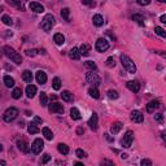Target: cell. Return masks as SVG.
<instances>
[{"label":"cell","instance_id":"cell-30","mask_svg":"<svg viewBox=\"0 0 166 166\" xmlns=\"http://www.w3.org/2000/svg\"><path fill=\"white\" fill-rule=\"evenodd\" d=\"M88 93H90L91 97H93V99H99V97H100V92H99V90H97L96 87H92V88H90V90H88Z\"/></svg>","mask_w":166,"mask_h":166},{"label":"cell","instance_id":"cell-46","mask_svg":"<svg viewBox=\"0 0 166 166\" xmlns=\"http://www.w3.org/2000/svg\"><path fill=\"white\" fill-rule=\"evenodd\" d=\"M136 3H138L139 5H143V6H145V5H148L149 3H151V0H136Z\"/></svg>","mask_w":166,"mask_h":166},{"label":"cell","instance_id":"cell-24","mask_svg":"<svg viewBox=\"0 0 166 166\" xmlns=\"http://www.w3.org/2000/svg\"><path fill=\"white\" fill-rule=\"evenodd\" d=\"M27 131L30 132V134H38L40 130L38 129V126H37V123L35 122H30L29 123V126H27Z\"/></svg>","mask_w":166,"mask_h":166},{"label":"cell","instance_id":"cell-33","mask_svg":"<svg viewBox=\"0 0 166 166\" xmlns=\"http://www.w3.org/2000/svg\"><path fill=\"white\" fill-rule=\"evenodd\" d=\"M61 17L64 19H66V21H69L70 18V9L69 8H63V11H61Z\"/></svg>","mask_w":166,"mask_h":166},{"label":"cell","instance_id":"cell-17","mask_svg":"<svg viewBox=\"0 0 166 166\" xmlns=\"http://www.w3.org/2000/svg\"><path fill=\"white\" fill-rule=\"evenodd\" d=\"M35 93H37V87H35L34 84H29V86L26 87V95H27V97L32 99V97L35 96Z\"/></svg>","mask_w":166,"mask_h":166},{"label":"cell","instance_id":"cell-36","mask_svg":"<svg viewBox=\"0 0 166 166\" xmlns=\"http://www.w3.org/2000/svg\"><path fill=\"white\" fill-rule=\"evenodd\" d=\"M1 21H3V24L4 25H6V26H11L12 24H13V21H12V18L9 17V16H6V14H4L1 17Z\"/></svg>","mask_w":166,"mask_h":166},{"label":"cell","instance_id":"cell-26","mask_svg":"<svg viewBox=\"0 0 166 166\" xmlns=\"http://www.w3.org/2000/svg\"><path fill=\"white\" fill-rule=\"evenodd\" d=\"M57 149H58V152H60L61 155H68L69 153V147H68L66 144H64V143H60V144L57 145Z\"/></svg>","mask_w":166,"mask_h":166},{"label":"cell","instance_id":"cell-43","mask_svg":"<svg viewBox=\"0 0 166 166\" xmlns=\"http://www.w3.org/2000/svg\"><path fill=\"white\" fill-rule=\"evenodd\" d=\"M82 4L88 5V6H95V1L93 0H82Z\"/></svg>","mask_w":166,"mask_h":166},{"label":"cell","instance_id":"cell-34","mask_svg":"<svg viewBox=\"0 0 166 166\" xmlns=\"http://www.w3.org/2000/svg\"><path fill=\"white\" fill-rule=\"evenodd\" d=\"M132 19L138 22L140 26H144V18H143L142 14H134V16H132Z\"/></svg>","mask_w":166,"mask_h":166},{"label":"cell","instance_id":"cell-31","mask_svg":"<svg viewBox=\"0 0 166 166\" xmlns=\"http://www.w3.org/2000/svg\"><path fill=\"white\" fill-rule=\"evenodd\" d=\"M70 117L73 119H80V113L77 108H71L70 109Z\"/></svg>","mask_w":166,"mask_h":166},{"label":"cell","instance_id":"cell-52","mask_svg":"<svg viewBox=\"0 0 166 166\" xmlns=\"http://www.w3.org/2000/svg\"><path fill=\"white\" fill-rule=\"evenodd\" d=\"M35 122H37V123H42V118H39V117H35Z\"/></svg>","mask_w":166,"mask_h":166},{"label":"cell","instance_id":"cell-32","mask_svg":"<svg viewBox=\"0 0 166 166\" xmlns=\"http://www.w3.org/2000/svg\"><path fill=\"white\" fill-rule=\"evenodd\" d=\"M52 87H53V90L58 91L61 88V80L60 78H53V80H52Z\"/></svg>","mask_w":166,"mask_h":166},{"label":"cell","instance_id":"cell-13","mask_svg":"<svg viewBox=\"0 0 166 166\" xmlns=\"http://www.w3.org/2000/svg\"><path fill=\"white\" fill-rule=\"evenodd\" d=\"M126 86H127V88L131 91V92H138V91L140 90V84L136 82V80H129V82L126 83Z\"/></svg>","mask_w":166,"mask_h":166},{"label":"cell","instance_id":"cell-29","mask_svg":"<svg viewBox=\"0 0 166 166\" xmlns=\"http://www.w3.org/2000/svg\"><path fill=\"white\" fill-rule=\"evenodd\" d=\"M4 84L6 87H9V88H11V87L14 86V79H13L11 75H5L4 77Z\"/></svg>","mask_w":166,"mask_h":166},{"label":"cell","instance_id":"cell-42","mask_svg":"<svg viewBox=\"0 0 166 166\" xmlns=\"http://www.w3.org/2000/svg\"><path fill=\"white\" fill-rule=\"evenodd\" d=\"M106 65H108L109 68H113L116 65V63H114V58L113 57H108V60H106Z\"/></svg>","mask_w":166,"mask_h":166},{"label":"cell","instance_id":"cell-2","mask_svg":"<svg viewBox=\"0 0 166 166\" xmlns=\"http://www.w3.org/2000/svg\"><path fill=\"white\" fill-rule=\"evenodd\" d=\"M121 63H122V65H123V68H125L126 70L129 71V73H131V74H135L136 73V65H135V63L134 61L130 58L127 55H121Z\"/></svg>","mask_w":166,"mask_h":166},{"label":"cell","instance_id":"cell-28","mask_svg":"<svg viewBox=\"0 0 166 166\" xmlns=\"http://www.w3.org/2000/svg\"><path fill=\"white\" fill-rule=\"evenodd\" d=\"M42 132H43L44 138L47 139V140H52L53 139V134H52V131L48 127H43V130H42Z\"/></svg>","mask_w":166,"mask_h":166},{"label":"cell","instance_id":"cell-16","mask_svg":"<svg viewBox=\"0 0 166 166\" xmlns=\"http://www.w3.org/2000/svg\"><path fill=\"white\" fill-rule=\"evenodd\" d=\"M160 106V103L157 101V100H153V101H151V103H148L147 104V112L148 113H153L156 109Z\"/></svg>","mask_w":166,"mask_h":166},{"label":"cell","instance_id":"cell-21","mask_svg":"<svg viewBox=\"0 0 166 166\" xmlns=\"http://www.w3.org/2000/svg\"><path fill=\"white\" fill-rule=\"evenodd\" d=\"M53 40L56 42V44L58 45H63L65 43V37L61 32H57V34H55V37H53Z\"/></svg>","mask_w":166,"mask_h":166},{"label":"cell","instance_id":"cell-35","mask_svg":"<svg viewBox=\"0 0 166 166\" xmlns=\"http://www.w3.org/2000/svg\"><path fill=\"white\" fill-rule=\"evenodd\" d=\"M40 104H42V106H47L48 105V97H47V93L45 92L40 93Z\"/></svg>","mask_w":166,"mask_h":166},{"label":"cell","instance_id":"cell-53","mask_svg":"<svg viewBox=\"0 0 166 166\" xmlns=\"http://www.w3.org/2000/svg\"><path fill=\"white\" fill-rule=\"evenodd\" d=\"M121 157H122V160H126V158H127V157H129V155H126V153H123V155L121 156Z\"/></svg>","mask_w":166,"mask_h":166},{"label":"cell","instance_id":"cell-14","mask_svg":"<svg viewBox=\"0 0 166 166\" xmlns=\"http://www.w3.org/2000/svg\"><path fill=\"white\" fill-rule=\"evenodd\" d=\"M29 6H30V9L34 11L35 13H43L44 12V6L42 4H39V3H37V1H31Z\"/></svg>","mask_w":166,"mask_h":166},{"label":"cell","instance_id":"cell-9","mask_svg":"<svg viewBox=\"0 0 166 166\" xmlns=\"http://www.w3.org/2000/svg\"><path fill=\"white\" fill-rule=\"evenodd\" d=\"M48 110L51 113H64V106H63V104L53 101V103L48 104Z\"/></svg>","mask_w":166,"mask_h":166},{"label":"cell","instance_id":"cell-15","mask_svg":"<svg viewBox=\"0 0 166 166\" xmlns=\"http://www.w3.org/2000/svg\"><path fill=\"white\" fill-rule=\"evenodd\" d=\"M35 78H37L38 83H40V84H44L45 82H47V74H45L44 71H42V70L37 71V75H35Z\"/></svg>","mask_w":166,"mask_h":166},{"label":"cell","instance_id":"cell-41","mask_svg":"<svg viewBox=\"0 0 166 166\" xmlns=\"http://www.w3.org/2000/svg\"><path fill=\"white\" fill-rule=\"evenodd\" d=\"M155 119L157 121L160 125H162L164 123V114H161V113H158V114H156L155 116Z\"/></svg>","mask_w":166,"mask_h":166},{"label":"cell","instance_id":"cell-12","mask_svg":"<svg viewBox=\"0 0 166 166\" xmlns=\"http://www.w3.org/2000/svg\"><path fill=\"white\" fill-rule=\"evenodd\" d=\"M88 126L92 131H96L97 130V114L96 113H92L91 118L88 119Z\"/></svg>","mask_w":166,"mask_h":166},{"label":"cell","instance_id":"cell-37","mask_svg":"<svg viewBox=\"0 0 166 166\" xmlns=\"http://www.w3.org/2000/svg\"><path fill=\"white\" fill-rule=\"evenodd\" d=\"M21 95H22V90L21 88H14V90H13V92H12L13 99H19Z\"/></svg>","mask_w":166,"mask_h":166},{"label":"cell","instance_id":"cell-11","mask_svg":"<svg viewBox=\"0 0 166 166\" xmlns=\"http://www.w3.org/2000/svg\"><path fill=\"white\" fill-rule=\"evenodd\" d=\"M131 119L135 123H142L143 121H144V116H143V113L139 112V110H132L131 112Z\"/></svg>","mask_w":166,"mask_h":166},{"label":"cell","instance_id":"cell-50","mask_svg":"<svg viewBox=\"0 0 166 166\" xmlns=\"http://www.w3.org/2000/svg\"><path fill=\"white\" fill-rule=\"evenodd\" d=\"M160 21L162 22V24H166V16H165V14H162V16H161Z\"/></svg>","mask_w":166,"mask_h":166},{"label":"cell","instance_id":"cell-54","mask_svg":"<svg viewBox=\"0 0 166 166\" xmlns=\"http://www.w3.org/2000/svg\"><path fill=\"white\" fill-rule=\"evenodd\" d=\"M0 165H1V166H5V165H6V162H5V161H3V160H0Z\"/></svg>","mask_w":166,"mask_h":166},{"label":"cell","instance_id":"cell-22","mask_svg":"<svg viewBox=\"0 0 166 166\" xmlns=\"http://www.w3.org/2000/svg\"><path fill=\"white\" fill-rule=\"evenodd\" d=\"M122 123L121 122H114L112 125V127H110V132H112V134H117V132H119L122 130Z\"/></svg>","mask_w":166,"mask_h":166},{"label":"cell","instance_id":"cell-47","mask_svg":"<svg viewBox=\"0 0 166 166\" xmlns=\"http://www.w3.org/2000/svg\"><path fill=\"white\" fill-rule=\"evenodd\" d=\"M140 165L142 166H151L152 165V161L151 160H147V158H144V160H142Z\"/></svg>","mask_w":166,"mask_h":166},{"label":"cell","instance_id":"cell-19","mask_svg":"<svg viewBox=\"0 0 166 166\" xmlns=\"http://www.w3.org/2000/svg\"><path fill=\"white\" fill-rule=\"evenodd\" d=\"M69 57L71 58V60H79L80 58L79 50H78V48H71L70 52H69Z\"/></svg>","mask_w":166,"mask_h":166},{"label":"cell","instance_id":"cell-20","mask_svg":"<svg viewBox=\"0 0 166 166\" xmlns=\"http://www.w3.org/2000/svg\"><path fill=\"white\" fill-rule=\"evenodd\" d=\"M92 21H93V25L95 26H103L104 25V18L101 14H95L92 17Z\"/></svg>","mask_w":166,"mask_h":166},{"label":"cell","instance_id":"cell-55","mask_svg":"<svg viewBox=\"0 0 166 166\" xmlns=\"http://www.w3.org/2000/svg\"><path fill=\"white\" fill-rule=\"evenodd\" d=\"M103 164H109V165H112L113 162H110V161H103Z\"/></svg>","mask_w":166,"mask_h":166},{"label":"cell","instance_id":"cell-4","mask_svg":"<svg viewBox=\"0 0 166 166\" xmlns=\"http://www.w3.org/2000/svg\"><path fill=\"white\" fill-rule=\"evenodd\" d=\"M18 109L17 108H8L4 112V114H3V118H4V121L5 122H12L13 119H16L17 118V116H18Z\"/></svg>","mask_w":166,"mask_h":166},{"label":"cell","instance_id":"cell-27","mask_svg":"<svg viewBox=\"0 0 166 166\" xmlns=\"http://www.w3.org/2000/svg\"><path fill=\"white\" fill-rule=\"evenodd\" d=\"M6 3L8 4H11L13 6H17L18 9H21V11H24V5H22V3H21V0H6Z\"/></svg>","mask_w":166,"mask_h":166},{"label":"cell","instance_id":"cell-39","mask_svg":"<svg viewBox=\"0 0 166 166\" xmlns=\"http://www.w3.org/2000/svg\"><path fill=\"white\" fill-rule=\"evenodd\" d=\"M155 31H156V34L157 35H160V37H162V38H166V32H165V30L162 27H160V26H157V27L155 29Z\"/></svg>","mask_w":166,"mask_h":166},{"label":"cell","instance_id":"cell-57","mask_svg":"<svg viewBox=\"0 0 166 166\" xmlns=\"http://www.w3.org/2000/svg\"><path fill=\"white\" fill-rule=\"evenodd\" d=\"M160 3H166V0H158Z\"/></svg>","mask_w":166,"mask_h":166},{"label":"cell","instance_id":"cell-23","mask_svg":"<svg viewBox=\"0 0 166 166\" xmlns=\"http://www.w3.org/2000/svg\"><path fill=\"white\" fill-rule=\"evenodd\" d=\"M61 97H63V100H64V101H66V103L73 101V93L69 92V91H63Z\"/></svg>","mask_w":166,"mask_h":166},{"label":"cell","instance_id":"cell-44","mask_svg":"<svg viewBox=\"0 0 166 166\" xmlns=\"http://www.w3.org/2000/svg\"><path fill=\"white\" fill-rule=\"evenodd\" d=\"M86 66L90 68L91 70H95V69H96V64L92 63V61H87V63H86Z\"/></svg>","mask_w":166,"mask_h":166},{"label":"cell","instance_id":"cell-49","mask_svg":"<svg viewBox=\"0 0 166 166\" xmlns=\"http://www.w3.org/2000/svg\"><path fill=\"white\" fill-rule=\"evenodd\" d=\"M83 132H84V130H83L82 127H78V130H77V134H78V135H82Z\"/></svg>","mask_w":166,"mask_h":166},{"label":"cell","instance_id":"cell-8","mask_svg":"<svg viewBox=\"0 0 166 166\" xmlns=\"http://www.w3.org/2000/svg\"><path fill=\"white\" fill-rule=\"evenodd\" d=\"M132 140H134V134H132V131H127L123 135V138L121 140V145L125 148H130L132 144Z\"/></svg>","mask_w":166,"mask_h":166},{"label":"cell","instance_id":"cell-45","mask_svg":"<svg viewBox=\"0 0 166 166\" xmlns=\"http://www.w3.org/2000/svg\"><path fill=\"white\" fill-rule=\"evenodd\" d=\"M50 160H51V156L48 155V153H45V155L43 156V158H42V164H43V165H44V164H47V162L50 161Z\"/></svg>","mask_w":166,"mask_h":166},{"label":"cell","instance_id":"cell-6","mask_svg":"<svg viewBox=\"0 0 166 166\" xmlns=\"http://www.w3.org/2000/svg\"><path fill=\"white\" fill-rule=\"evenodd\" d=\"M43 148H44V143H43V140H42L40 138L35 139V140L32 142V144H31V152L34 155H39L42 151H43Z\"/></svg>","mask_w":166,"mask_h":166},{"label":"cell","instance_id":"cell-58","mask_svg":"<svg viewBox=\"0 0 166 166\" xmlns=\"http://www.w3.org/2000/svg\"><path fill=\"white\" fill-rule=\"evenodd\" d=\"M1 151H3V145L0 144V152H1Z\"/></svg>","mask_w":166,"mask_h":166},{"label":"cell","instance_id":"cell-48","mask_svg":"<svg viewBox=\"0 0 166 166\" xmlns=\"http://www.w3.org/2000/svg\"><path fill=\"white\" fill-rule=\"evenodd\" d=\"M26 55H27V56L34 57V56H37V51H35V50H27V51H26Z\"/></svg>","mask_w":166,"mask_h":166},{"label":"cell","instance_id":"cell-7","mask_svg":"<svg viewBox=\"0 0 166 166\" xmlns=\"http://www.w3.org/2000/svg\"><path fill=\"white\" fill-rule=\"evenodd\" d=\"M95 48H96L97 52H105V51L109 48V42L106 40L105 38H99V39L96 40Z\"/></svg>","mask_w":166,"mask_h":166},{"label":"cell","instance_id":"cell-5","mask_svg":"<svg viewBox=\"0 0 166 166\" xmlns=\"http://www.w3.org/2000/svg\"><path fill=\"white\" fill-rule=\"evenodd\" d=\"M86 79H87V82L91 83V84H93L95 87H96V86H99V84H101V78L97 75L96 73H93V70H92V71H88V73H87Z\"/></svg>","mask_w":166,"mask_h":166},{"label":"cell","instance_id":"cell-1","mask_svg":"<svg viewBox=\"0 0 166 166\" xmlns=\"http://www.w3.org/2000/svg\"><path fill=\"white\" fill-rule=\"evenodd\" d=\"M3 52H4V55H5L6 57L11 58L13 63H16L17 65L22 64V57H21V55H18L17 52L13 50V48L9 47V45H4V47H3Z\"/></svg>","mask_w":166,"mask_h":166},{"label":"cell","instance_id":"cell-25","mask_svg":"<svg viewBox=\"0 0 166 166\" xmlns=\"http://www.w3.org/2000/svg\"><path fill=\"white\" fill-rule=\"evenodd\" d=\"M22 79L25 80V82L27 83H31L32 82V74L30 70H25L24 73H22Z\"/></svg>","mask_w":166,"mask_h":166},{"label":"cell","instance_id":"cell-38","mask_svg":"<svg viewBox=\"0 0 166 166\" xmlns=\"http://www.w3.org/2000/svg\"><path fill=\"white\" fill-rule=\"evenodd\" d=\"M118 92L117 91H114V90H110V91H108V97L109 99H112V100H114V99H118Z\"/></svg>","mask_w":166,"mask_h":166},{"label":"cell","instance_id":"cell-40","mask_svg":"<svg viewBox=\"0 0 166 166\" xmlns=\"http://www.w3.org/2000/svg\"><path fill=\"white\" fill-rule=\"evenodd\" d=\"M77 157L78 158H84V157H87V155H86V152L82 151V149H77Z\"/></svg>","mask_w":166,"mask_h":166},{"label":"cell","instance_id":"cell-51","mask_svg":"<svg viewBox=\"0 0 166 166\" xmlns=\"http://www.w3.org/2000/svg\"><path fill=\"white\" fill-rule=\"evenodd\" d=\"M104 135H105V138H106V139H108V140H109V142H113V140H114V139H113V138H110V136H109L108 134H104Z\"/></svg>","mask_w":166,"mask_h":166},{"label":"cell","instance_id":"cell-18","mask_svg":"<svg viewBox=\"0 0 166 166\" xmlns=\"http://www.w3.org/2000/svg\"><path fill=\"white\" fill-rule=\"evenodd\" d=\"M79 53H80V56H88V53H90V50H91V47L88 44H86V43H83L82 45H80L79 48Z\"/></svg>","mask_w":166,"mask_h":166},{"label":"cell","instance_id":"cell-3","mask_svg":"<svg viewBox=\"0 0 166 166\" xmlns=\"http://www.w3.org/2000/svg\"><path fill=\"white\" fill-rule=\"evenodd\" d=\"M55 24H56V19H55V17L52 14H45L43 21H42L40 24V27L43 29L44 31H51L52 27L55 26Z\"/></svg>","mask_w":166,"mask_h":166},{"label":"cell","instance_id":"cell-56","mask_svg":"<svg viewBox=\"0 0 166 166\" xmlns=\"http://www.w3.org/2000/svg\"><path fill=\"white\" fill-rule=\"evenodd\" d=\"M18 125H19V126H21V127H24V126H25V123H24V122H22V121H21V122H19V123H18Z\"/></svg>","mask_w":166,"mask_h":166},{"label":"cell","instance_id":"cell-10","mask_svg":"<svg viewBox=\"0 0 166 166\" xmlns=\"http://www.w3.org/2000/svg\"><path fill=\"white\" fill-rule=\"evenodd\" d=\"M17 147L21 152H24V153H29L30 152V145H29V143L25 140V139H21V140H17Z\"/></svg>","mask_w":166,"mask_h":166}]
</instances>
